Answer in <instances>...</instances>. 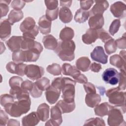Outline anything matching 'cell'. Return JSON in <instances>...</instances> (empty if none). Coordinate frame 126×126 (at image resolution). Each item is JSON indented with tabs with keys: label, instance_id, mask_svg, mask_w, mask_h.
Segmentation results:
<instances>
[{
	"label": "cell",
	"instance_id": "cell-1",
	"mask_svg": "<svg viewBox=\"0 0 126 126\" xmlns=\"http://www.w3.org/2000/svg\"><path fill=\"white\" fill-rule=\"evenodd\" d=\"M31 101L30 98L17 100L13 103L6 105L4 109L7 114L13 117H19L27 113L30 110Z\"/></svg>",
	"mask_w": 126,
	"mask_h": 126
},
{
	"label": "cell",
	"instance_id": "cell-2",
	"mask_svg": "<svg viewBox=\"0 0 126 126\" xmlns=\"http://www.w3.org/2000/svg\"><path fill=\"white\" fill-rule=\"evenodd\" d=\"M75 44L73 40H61L54 51L62 61L70 62L75 58Z\"/></svg>",
	"mask_w": 126,
	"mask_h": 126
},
{
	"label": "cell",
	"instance_id": "cell-3",
	"mask_svg": "<svg viewBox=\"0 0 126 126\" xmlns=\"http://www.w3.org/2000/svg\"><path fill=\"white\" fill-rule=\"evenodd\" d=\"M126 112V105L114 106L110 110L108 116L107 123L110 126H125L123 114Z\"/></svg>",
	"mask_w": 126,
	"mask_h": 126
},
{
	"label": "cell",
	"instance_id": "cell-4",
	"mask_svg": "<svg viewBox=\"0 0 126 126\" xmlns=\"http://www.w3.org/2000/svg\"><path fill=\"white\" fill-rule=\"evenodd\" d=\"M76 81L68 77H62V97L67 103L74 102Z\"/></svg>",
	"mask_w": 126,
	"mask_h": 126
},
{
	"label": "cell",
	"instance_id": "cell-5",
	"mask_svg": "<svg viewBox=\"0 0 126 126\" xmlns=\"http://www.w3.org/2000/svg\"><path fill=\"white\" fill-rule=\"evenodd\" d=\"M106 95L108 97L109 102L114 106L125 105L126 93L118 87L108 89L106 92Z\"/></svg>",
	"mask_w": 126,
	"mask_h": 126
},
{
	"label": "cell",
	"instance_id": "cell-6",
	"mask_svg": "<svg viewBox=\"0 0 126 126\" xmlns=\"http://www.w3.org/2000/svg\"><path fill=\"white\" fill-rule=\"evenodd\" d=\"M20 29L23 33L29 32L35 37L39 32L38 28L36 25L34 20L31 17H28L25 19L20 26Z\"/></svg>",
	"mask_w": 126,
	"mask_h": 126
},
{
	"label": "cell",
	"instance_id": "cell-7",
	"mask_svg": "<svg viewBox=\"0 0 126 126\" xmlns=\"http://www.w3.org/2000/svg\"><path fill=\"white\" fill-rule=\"evenodd\" d=\"M44 73V68L41 66L35 64H29L26 66L25 75L32 81L41 78Z\"/></svg>",
	"mask_w": 126,
	"mask_h": 126
},
{
	"label": "cell",
	"instance_id": "cell-8",
	"mask_svg": "<svg viewBox=\"0 0 126 126\" xmlns=\"http://www.w3.org/2000/svg\"><path fill=\"white\" fill-rule=\"evenodd\" d=\"M102 78L105 83L115 85L119 82V73L114 68H109L104 70Z\"/></svg>",
	"mask_w": 126,
	"mask_h": 126
},
{
	"label": "cell",
	"instance_id": "cell-9",
	"mask_svg": "<svg viewBox=\"0 0 126 126\" xmlns=\"http://www.w3.org/2000/svg\"><path fill=\"white\" fill-rule=\"evenodd\" d=\"M51 119L49 120L45 124V126H58L61 125L63 122L62 112L59 107L54 106L51 107L50 110Z\"/></svg>",
	"mask_w": 126,
	"mask_h": 126
},
{
	"label": "cell",
	"instance_id": "cell-10",
	"mask_svg": "<svg viewBox=\"0 0 126 126\" xmlns=\"http://www.w3.org/2000/svg\"><path fill=\"white\" fill-rule=\"evenodd\" d=\"M91 57L93 60L102 64H106L107 63L108 55L105 53L104 49L101 46L95 47L91 53Z\"/></svg>",
	"mask_w": 126,
	"mask_h": 126
},
{
	"label": "cell",
	"instance_id": "cell-11",
	"mask_svg": "<svg viewBox=\"0 0 126 126\" xmlns=\"http://www.w3.org/2000/svg\"><path fill=\"white\" fill-rule=\"evenodd\" d=\"M110 10L114 17L123 18L126 16V6L122 1H116L111 5Z\"/></svg>",
	"mask_w": 126,
	"mask_h": 126
},
{
	"label": "cell",
	"instance_id": "cell-12",
	"mask_svg": "<svg viewBox=\"0 0 126 126\" xmlns=\"http://www.w3.org/2000/svg\"><path fill=\"white\" fill-rule=\"evenodd\" d=\"M60 90L57 89L50 85L45 92V96L47 101L51 104L55 103L58 100L60 94Z\"/></svg>",
	"mask_w": 126,
	"mask_h": 126
},
{
	"label": "cell",
	"instance_id": "cell-13",
	"mask_svg": "<svg viewBox=\"0 0 126 126\" xmlns=\"http://www.w3.org/2000/svg\"><path fill=\"white\" fill-rule=\"evenodd\" d=\"M95 4L93 7L92 9L89 11L90 15L93 16L94 15H103L104 12L109 7V3L106 0L96 1Z\"/></svg>",
	"mask_w": 126,
	"mask_h": 126
},
{
	"label": "cell",
	"instance_id": "cell-14",
	"mask_svg": "<svg viewBox=\"0 0 126 126\" xmlns=\"http://www.w3.org/2000/svg\"><path fill=\"white\" fill-rule=\"evenodd\" d=\"M23 39V36H12L6 41V46L12 52L20 50L21 48Z\"/></svg>",
	"mask_w": 126,
	"mask_h": 126
},
{
	"label": "cell",
	"instance_id": "cell-15",
	"mask_svg": "<svg viewBox=\"0 0 126 126\" xmlns=\"http://www.w3.org/2000/svg\"><path fill=\"white\" fill-rule=\"evenodd\" d=\"M11 25L8 19L1 20L0 24V38L2 40H5L11 35Z\"/></svg>",
	"mask_w": 126,
	"mask_h": 126
},
{
	"label": "cell",
	"instance_id": "cell-16",
	"mask_svg": "<svg viewBox=\"0 0 126 126\" xmlns=\"http://www.w3.org/2000/svg\"><path fill=\"white\" fill-rule=\"evenodd\" d=\"M104 23V20L103 15H94L91 16L89 20L88 24L91 29L96 30L101 29Z\"/></svg>",
	"mask_w": 126,
	"mask_h": 126
},
{
	"label": "cell",
	"instance_id": "cell-17",
	"mask_svg": "<svg viewBox=\"0 0 126 126\" xmlns=\"http://www.w3.org/2000/svg\"><path fill=\"white\" fill-rule=\"evenodd\" d=\"M52 22L48 20L45 15L42 16L38 20V30L40 32L43 34H48L51 32Z\"/></svg>",
	"mask_w": 126,
	"mask_h": 126
},
{
	"label": "cell",
	"instance_id": "cell-18",
	"mask_svg": "<svg viewBox=\"0 0 126 126\" xmlns=\"http://www.w3.org/2000/svg\"><path fill=\"white\" fill-rule=\"evenodd\" d=\"M40 121L36 112H32L22 118V126H34L37 125Z\"/></svg>",
	"mask_w": 126,
	"mask_h": 126
},
{
	"label": "cell",
	"instance_id": "cell-19",
	"mask_svg": "<svg viewBox=\"0 0 126 126\" xmlns=\"http://www.w3.org/2000/svg\"><path fill=\"white\" fill-rule=\"evenodd\" d=\"M97 30L93 29H88L86 33L82 36L83 42L86 44H91L98 38Z\"/></svg>",
	"mask_w": 126,
	"mask_h": 126
},
{
	"label": "cell",
	"instance_id": "cell-20",
	"mask_svg": "<svg viewBox=\"0 0 126 126\" xmlns=\"http://www.w3.org/2000/svg\"><path fill=\"white\" fill-rule=\"evenodd\" d=\"M62 71L63 75L70 76L74 79L81 73L80 70L76 66L68 63H64L62 65Z\"/></svg>",
	"mask_w": 126,
	"mask_h": 126
},
{
	"label": "cell",
	"instance_id": "cell-21",
	"mask_svg": "<svg viewBox=\"0 0 126 126\" xmlns=\"http://www.w3.org/2000/svg\"><path fill=\"white\" fill-rule=\"evenodd\" d=\"M112 107L113 106L110 105L108 102H104L96 105L94 109V112L95 115L99 117H104L108 115Z\"/></svg>",
	"mask_w": 126,
	"mask_h": 126
},
{
	"label": "cell",
	"instance_id": "cell-22",
	"mask_svg": "<svg viewBox=\"0 0 126 126\" xmlns=\"http://www.w3.org/2000/svg\"><path fill=\"white\" fill-rule=\"evenodd\" d=\"M42 41L46 49L52 50H55L58 44L57 39L51 34L44 36L43 37Z\"/></svg>",
	"mask_w": 126,
	"mask_h": 126
},
{
	"label": "cell",
	"instance_id": "cell-23",
	"mask_svg": "<svg viewBox=\"0 0 126 126\" xmlns=\"http://www.w3.org/2000/svg\"><path fill=\"white\" fill-rule=\"evenodd\" d=\"M49 106L45 103L40 104L36 111V113L40 121L45 122L49 117Z\"/></svg>",
	"mask_w": 126,
	"mask_h": 126
},
{
	"label": "cell",
	"instance_id": "cell-24",
	"mask_svg": "<svg viewBox=\"0 0 126 126\" xmlns=\"http://www.w3.org/2000/svg\"><path fill=\"white\" fill-rule=\"evenodd\" d=\"M101 101V97L99 94L96 93L87 94L85 96V102L87 105L90 107L94 108Z\"/></svg>",
	"mask_w": 126,
	"mask_h": 126
},
{
	"label": "cell",
	"instance_id": "cell-25",
	"mask_svg": "<svg viewBox=\"0 0 126 126\" xmlns=\"http://www.w3.org/2000/svg\"><path fill=\"white\" fill-rule=\"evenodd\" d=\"M24 52L26 59L25 62H34L38 59L42 52L37 48H33L24 50Z\"/></svg>",
	"mask_w": 126,
	"mask_h": 126
},
{
	"label": "cell",
	"instance_id": "cell-26",
	"mask_svg": "<svg viewBox=\"0 0 126 126\" xmlns=\"http://www.w3.org/2000/svg\"><path fill=\"white\" fill-rule=\"evenodd\" d=\"M91 61L87 57H81L76 61V67L83 72H86L90 69Z\"/></svg>",
	"mask_w": 126,
	"mask_h": 126
},
{
	"label": "cell",
	"instance_id": "cell-27",
	"mask_svg": "<svg viewBox=\"0 0 126 126\" xmlns=\"http://www.w3.org/2000/svg\"><path fill=\"white\" fill-rule=\"evenodd\" d=\"M56 105L59 107L62 114L71 112L75 108V102L72 103H67L64 101L63 100H60L56 103Z\"/></svg>",
	"mask_w": 126,
	"mask_h": 126
},
{
	"label": "cell",
	"instance_id": "cell-28",
	"mask_svg": "<svg viewBox=\"0 0 126 126\" xmlns=\"http://www.w3.org/2000/svg\"><path fill=\"white\" fill-rule=\"evenodd\" d=\"M59 18L62 22L68 23L71 21L73 15L68 7H62L59 11Z\"/></svg>",
	"mask_w": 126,
	"mask_h": 126
},
{
	"label": "cell",
	"instance_id": "cell-29",
	"mask_svg": "<svg viewBox=\"0 0 126 126\" xmlns=\"http://www.w3.org/2000/svg\"><path fill=\"white\" fill-rule=\"evenodd\" d=\"M110 63L111 65L117 67L120 69H125L126 61H125L119 55L115 54L110 58Z\"/></svg>",
	"mask_w": 126,
	"mask_h": 126
},
{
	"label": "cell",
	"instance_id": "cell-30",
	"mask_svg": "<svg viewBox=\"0 0 126 126\" xmlns=\"http://www.w3.org/2000/svg\"><path fill=\"white\" fill-rule=\"evenodd\" d=\"M24 17V14L22 10L13 9L11 10L8 15V20L11 25L21 20Z\"/></svg>",
	"mask_w": 126,
	"mask_h": 126
},
{
	"label": "cell",
	"instance_id": "cell-31",
	"mask_svg": "<svg viewBox=\"0 0 126 126\" xmlns=\"http://www.w3.org/2000/svg\"><path fill=\"white\" fill-rule=\"evenodd\" d=\"M89 16V11L80 8L76 11L74 19L76 22L79 23H83L88 20Z\"/></svg>",
	"mask_w": 126,
	"mask_h": 126
},
{
	"label": "cell",
	"instance_id": "cell-32",
	"mask_svg": "<svg viewBox=\"0 0 126 126\" xmlns=\"http://www.w3.org/2000/svg\"><path fill=\"white\" fill-rule=\"evenodd\" d=\"M74 35V32L72 29L70 27H65L60 33V38L61 40H71Z\"/></svg>",
	"mask_w": 126,
	"mask_h": 126
},
{
	"label": "cell",
	"instance_id": "cell-33",
	"mask_svg": "<svg viewBox=\"0 0 126 126\" xmlns=\"http://www.w3.org/2000/svg\"><path fill=\"white\" fill-rule=\"evenodd\" d=\"M12 59L15 63H23L26 62L24 50H18L14 52L12 54Z\"/></svg>",
	"mask_w": 126,
	"mask_h": 126
},
{
	"label": "cell",
	"instance_id": "cell-34",
	"mask_svg": "<svg viewBox=\"0 0 126 126\" xmlns=\"http://www.w3.org/2000/svg\"><path fill=\"white\" fill-rule=\"evenodd\" d=\"M104 48L106 53L108 55L115 53L117 50V46L114 39L112 38L106 41L104 44Z\"/></svg>",
	"mask_w": 126,
	"mask_h": 126
},
{
	"label": "cell",
	"instance_id": "cell-35",
	"mask_svg": "<svg viewBox=\"0 0 126 126\" xmlns=\"http://www.w3.org/2000/svg\"><path fill=\"white\" fill-rule=\"evenodd\" d=\"M50 83L49 79L45 77L40 78L34 82L35 84L42 91H46V90L50 86Z\"/></svg>",
	"mask_w": 126,
	"mask_h": 126
},
{
	"label": "cell",
	"instance_id": "cell-36",
	"mask_svg": "<svg viewBox=\"0 0 126 126\" xmlns=\"http://www.w3.org/2000/svg\"><path fill=\"white\" fill-rule=\"evenodd\" d=\"M46 70L48 72L55 76H58L61 74L62 68L60 64L56 63H53L49 65L47 67Z\"/></svg>",
	"mask_w": 126,
	"mask_h": 126
},
{
	"label": "cell",
	"instance_id": "cell-37",
	"mask_svg": "<svg viewBox=\"0 0 126 126\" xmlns=\"http://www.w3.org/2000/svg\"><path fill=\"white\" fill-rule=\"evenodd\" d=\"M92 125V126H105L104 121L100 118H92L86 120L84 125Z\"/></svg>",
	"mask_w": 126,
	"mask_h": 126
},
{
	"label": "cell",
	"instance_id": "cell-38",
	"mask_svg": "<svg viewBox=\"0 0 126 126\" xmlns=\"http://www.w3.org/2000/svg\"><path fill=\"white\" fill-rule=\"evenodd\" d=\"M11 2V0H0V17L1 18L5 16L9 9L8 4Z\"/></svg>",
	"mask_w": 126,
	"mask_h": 126
},
{
	"label": "cell",
	"instance_id": "cell-39",
	"mask_svg": "<svg viewBox=\"0 0 126 126\" xmlns=\"http://www.w3.org/2000/svg\"><path fill=\"white\" fill-rule=\"evenodd\" d=\"M126 69H120V72L119 73V86L118 88L121 90H125L126 87Z\"/></svg>",
	"mask_w": 126,
	"mask_h": 126
},
{
	"label": "cell",
	"instance_id": "cell-40",
	"mask_svg": "<svg viewBox=\"0 0 126 126\" xmlns=\"http://www.w3.org/2000/svg\"><path fill=\"white\" fill-rule=\"evenodd\" d=\"M23 82L22 78L19 76H12L9 80V84L11 88L21 87V85Z\"/></svg>",
	"mask_w": 126,
	"mask_h": 126
},
{
	"label": "cell",
	"instance_id": "cell-41",
	"mask_svg": "<svg viewBox=\"0 0 126 126\" xmlns=\"http://www.w3.org/2000/svg\"><path fill=\"white\" fill-rule=\"evenodd\" d=\"M121 26V22L119 19H115L114 20L111 24L109 29V32L111 35H114L116 33H117Z\"/></svg>",
	"mask_w": 126,
	"mask_h": 126
},
{
	"label": "cell",
	"instance_id": "cell-42",
	"mask_svg": "<svg viewBox=\"0 0 126 126\" xmlns=\"http://www.w3.org/2000/svg\"><path fill=\"white\" fill-rule=\"evenodd\" d=\"M14 101V98L10 94H3L0 97V103L1 106L4 107L8 103H13Z\"/></svg>",
	"mask_w": 126,
	"mask_h": 126
},
{
	"label": "cell",
	"instance_id": "cell-43",
	"mask_svg": "<svg viewBox=\"0 0 126 126\" xmlns=\"http://www.w3.org/2000/svg\"><path fill=\"white\" fill-rule=\"evenodd\" d=\"M59 14V8L57 7L54 10L46 9L45 12L46 17L50 21H54L57 19Z\"/></svg>",
	"mask_w": 126,
	"mask_h": 126
},
{
	"label": "cell",
	"instance_id": "cell-44",
	"mask_svg": "<svg viewBox=\"0 0 126 126\" xmlns=\"http://www.w3.org/2000/svg\"><path fill=\"white\" fill-rule=\"evenodd\" d=\"M27 65L26 64L23 63H16V65L15 66L14 74H16L21 76H23L24 75H25Z\"/></svg>",
	"mask_w": 126,
	"mask_h": 126
},
{
	"label": "cell",
	"instance_id": "cell-45",
	"mask_svg": "<svg viewBox=\"0 0 126 126\" xmlns=\"http://www.w3.org/2000/svg\"><path fill=\"white\" fill-rule=\"evenodd\" d=\"M97 32H98V37L100 39H101V40L103 42L105 43L106 41H107L108 40L112 38L110 35L103 29L98 30Z\"/></svg>",
	"mask_w": 126,
	"mask_h": 126
},
{
	"label": "cell",
	"instance_id": "cell-46",
	"mask_svg": "<svg viewBox=\"0 0 126 126\" xmlns=\"http://www.w3.org/2000/svg\"><path fill=\"white\" fill-rule=\"evenodd\" d=\"M25 1L22 0H14L12 1L11 7L15 10H21L25 5Z\"/></svg>",
	"mask_w": 126,
	"mask_h": 126
},
{
	"label": "cell",
	"instance_id": "cell-47",
	"mask_svg": "<svg viewBox=\"0 0 126 126\" xmlns=\"http://www.w3.org/2000/svg\"><path fill=\"white\" fill-rule=\"evenodd\" d=\"M42 92L43 91L40 90L34 83L33 86L31 91H30L29 93H30L32 97L34 98H38L41 96L42 94Z\"/></svg>",
	"mask_w": 126,
	"mask_h": 126
},
{
	"label": "cell",
	"instance_id": "cell-48",
	"mask_svg": "<svg viewBox=\"0 0 126 126\" xmlns=\"http://www.w3.org/2000/svg\"><path fill=\"white\" fill-rule=\"evenodd\" d=\"M115 43L117 47L120 49H126V37L125 33L121 38L117 39L115 40Z\"/></svg>",
	"mask_w": 126,
	"mask_h": 126
},
{
	"label": "cell",
	"instance_id": "cell-49",
	"mask_svg": "<svg viewBox=\"0 0 126 126\" xmlns=\"http://www.w3.org/2000/svg\"><path fill=\"white\" fill-rule=\"evenodd\" d=\"M84 88L87 94L96 93L95 86L92 83L87 82L84 84Z\"/></svg>",
	"mask_w": 126,
	"mask_h": 126
},
{
	"label": "cell",
	"instance_id": "cell-50",
	"mask_svg": "<svg viewBox=\"0 0 126 126\" xmlns=\"http://www.w3.org/2000/svg\"><path fill=\"white\" fill-rule=\"evenodd\" d=\"M45 4L47 7V9L54 10L58 7L59 1L58 0H45Z\"/></svg>",
	"mask_w": 126,
	"mask_h": 126
},
{
	"label": "cell",
	"instance_id": "cell-51",
	"mask_svg": "<svg viewBox=\"0 0 126 126\" xmlns=\"http://www.w3.org/2000/svg\"><path fill=\"white\" fill-rule=\"evenodd\" d=\"M6 112H4L2 109L0 112V126H4L7 124L8 122V116L6 114Z\"/></svg>",
	"mask_w": 126,
	"mask_h": 126
},
{
	"label": "cell",
	"instance_id": "cell-52",
	"mask_svg": "<svg viewBox=\"0 0 126 126\" xmlns=\"http://www.w3.org/2000/svg\"><path fill=\"white\" fill-rule=\"evenodd\" d=\"M94 1L91 0H81L80 1L81 8L84 10H88L93 5Z\"/></svg>",
	"mask_w": 126,
	"mask_h": 126
},
{
	"label": "cell",
	"instance_id": "cell-53",
	"mask_svg": "<svg viewBox=\"0 0 126 126\" xmlns=\"http://www.w3.org/2000/svg\"><path fill=\"white\" fill-rule=\"evenodd\" d=\"M51 85L57 89L61 90L62 88V77L55 78L53 80Z\"/></svg>",
	"mask_w": 126,
	"mask_h": 126
},
{
	"label": "cell",
	"instance_id": "cell-54",
	"mask_svg": "<svg viewBox=\"0 0 126 126\" xmlns=\"http://www.w3.org/2000/svg\"><path fill=\"white\" fill-rule=\"evenodd\" d=\"M33 84L34 83H32L31 81L29 80H26L22 82L21 87L23 89L29 91L30 92V91H31V90L32 89L33 86Z\"/></svg>",
	"mask_w": 126,
	"mask_h": 126
},
{
	"label": "cell",
	"instance_id": "cell-55",
	"mask_svg": "<svg viewBox=\"0 0 126 126\" xmlns=\"http://www.w3.org/2000/svg\"><path fill=\"white\" fill-rule=\"evenodd\" d=\"M76 82L80 84H85L88 82V79L87 77L83 74L80 73L76 78L74 79Z\"/></svg>",
	"mask_w": 126,
	"mask_h": 126
},
{
	"label": "cell",
	"instance_id": "cell-56",
	"mask_svg": "<svg viewBox=\"0 0 126 126\" xmlns=\"http://www.w3.org/2000/svg\"><path fill=\"white\" fill-rule=\"evenodd\" d=\"M102 68L101 65L96 63H93L90 65V69L94 72H98Z\"/></svg>",
	"mask_w": 126,
	"mask_h": 126
},
{
	"label": "cell",
	"instance_id": "cell-57",
	"mask_svg": "<svg viewBox=\"0 0 126 126\" xmlns=\"http://www.w3.org/2000/svg\"><path fill=\"white\" fill-rule=\"evenodd\" d=\"M15 65L16 63L15 62H10L6 64V69L8 71V72L12 74H14Z\"/></svg>",
	"mask_w": 126,
	"mask_h": 126
},
{
	"label": "cell",
	"instance_id": "cell-58",
	"mask_svg": "<svg viewBox=\"0 0 126 126\" xmlns=\"http://www.w3.org/2000/svg\"><path fill=\"white\" fill-rule=\"evenodd\" d=\"M60 2V6L62 7H69L71 5L72 0H68V1H62L61 0Z\"/></svg>",
	"mask_w": 126,
	"mask_h": 126
},
{
	"label": "cell",
	"instance_id": "cell-59",
	"mask_svg": "<svg viewBox=\"0 0 126 126\" xmlns=\"http://www.w3.org/2000/svg\"><path fill=\"white\" fill-rule=\"evenodd\" d=\"M7 126H20V124L17 120L14 119H10L7 124Z\"/></svg>",
	"mask_w": 126,
	"mask_h": 126
},
{
	"label": "cell",
	"instance_id": "cell-60",
	"mask_svg": "<svg viewBox=\"0 0 126 126\" xmlns=\"http://www.w3.org/2000/svg\"><path fill=\"white\" fill-rule=\"evenodd\" d=\"M125 61H126V51L125 50H122L120 52L119 55Z\"/></svg>",
	"mask_w": 126,
	"mask_h": 126
},
{
	"label": "cell",
	"instance_id": "cell-61",
	"mask_svg": "<svg viewBox=\"0 0 126 126\" xmlns=\"http://www.w3.org/2000/svg\"><path fill=\"white\" fill-rule=\"evenodd\" d=\"M0 54H2L3 53V50L2 49H3L4 50H5V46L3 44L2 42H0Z\"/></svg>",
	"mask_w": 126,
	"mask_h": 126
}]
</instances>
